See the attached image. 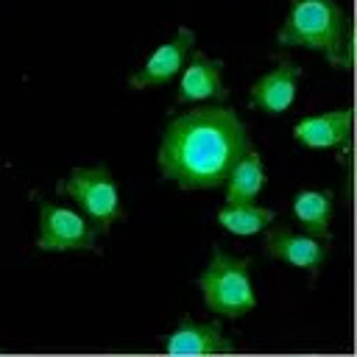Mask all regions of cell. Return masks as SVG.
<instances>
[{"label":"cell","instance_id":"6da1fadb","mask_svg":"<svg viewBox=\"0 0 357 357\" xmlns=\"http://www.w3.org/2000/svg\"><path fill=\"white\" fill-rule=\"evenodd\" d=\"M248 148V131L234 109H192L167 126L159 148V173L184 190H215L226 184Z\"/></svg>","mask_w":357,"mask_h":357},{"label":"cell","instance_id":"7a4b0ae2","mask_svg":"<svg viewBox=\"0 0 357 357\" xmlns=\"http://www.w3.org/2000/svg\"><path fill=\"white\" fill-rule=\"evenodd\" d=\"M276 39L287 47L321 50L337 70L354 61V28L337 0H293Z\"/></svg>","mask_w":357,"mask_h":357},{"label":"cell","instance_id":"3957f363","mask_svg":"<svg viewBox=\"0 0 357 357\" xmlns=\"http://www.w3.org/2000/svg\"><path fill=\"white\" fill-rule=\"evenodd\" d=\"M251 257H231L220 245L212 248V259L198 276V287L209 312L220 318H240L254 310V287H251Z\"/></svg>","mask_w":357,"mask_h":357},{"label":"cell","instance_id":"277c9868","mask_svg":"<svg viewBox=\"0 0 357 357\" xmlns=\"http://www.w3.org/2000/svg\"><path fill=\"white\" fill-rule=\"evenodd\" d=\"M61 195H70L84 218L89 223H95L98 231H109L114 220L123 218V206H120V195H117V181L114 176L103 167H73L70 176L64 181H59L56 187Z\"/></svg>","mask_w":357,"mask_h":357},{"label":"cell","instance_id":"5b68a950","mask_svg":"<svg viewBox=\"0 0 357 357\" xmlns=\"http://www.w3.org/2000/svg\"><path fill=\"white\" fill-rule=\"evenodd\" d=\"M98 229L73 209L42 201L39 204V237L36 245L42 251H86L95 248Z\"/></svg>","mask_w":357,"mask_h":357},{"label":"cell","instance_id":"8992f818","mask_svg":"<svg viewBox=\"0 0 357 357\" xmlns=\"http://www.w3.org/2000/svg\"><path fill=\"white\" fill-rule=\"evenodd\" d=\"M262 248L268 257L282 259L296 268H304L312 276H318V271L324 268V262L329 257V240H321L312 234H296L287 226H271L265 231Z\"/></svg>","mask_w":357,"mask_h":357},{"label":"cell","instance_id":"52a82bcc","mask_svg":"<svg viewBox=\"0 0 357 357\" xmlns=\"http://www.w3.org/2000/svg\"><path fill=\"white\" fill-rule=\"evenodd\" d=\"M192 42H195L192 31L190 28H178L165 45H159L148 56V61L134 75H128V86L131 89H148V86L170 84L178 75V70H184V59H187Z\"/></svg>","mask_w":357,"mask_h":357},{"label":"cell","instance_id":"ba28073f","mask_svg":"<svg viewBox=\"0 0 357 357\" xmlns=\"http://www.w3.org/2000/svg\"><path fill=\"white\" fill-rule=\"evenodd\" d=\"M301 67L290 59H276V67L268 70L259 81L251 84V106L265 114H282L296 100V84H298Z\"/></svg>","mask_w":357,"mask_h":357},{"label":"cell","instance_id":"9c48e42d","mask_svg":"<svg viewBox=\"0 0 357 357\" xmlns=\"http://www.w3.org/2000/svg\"><path fill=\"white\" fill-rule=\"evenodd\" d=\"M223 61L209 59L204 50H195L190 64L181 73L178 89H176V103H195V100H226L229 89L223 86Z\"/></svg>","mask_w":357,"mask_h":357},{"label":"cell","instance_id":"30bf717a","mask_svg":"<svg viewBox=\"0 0 357 357\" xmlns=\"http://www.w3.org/2000/svg\"><path fill=\"white\" fill-rule=\"evenodd\" d=\"M167 354H229L234 343L223 335L218 324H195L184 318L167 337Z\"/></svg>","mask_w":357,"mask_h":357},{"label":"cell","instance_id":"8fae6325","mask_svg":"<svg viewBox=\"0 0 357 357\" xmlns=\"http://www.w3.org/2000/svg\"><path fill=\"white\" fill-rule=\"evenodd\" d=\"M349 131H351V109L349 106L326 112V114L304 117L293 126V137L307 148H337V145L349 142Z\"/></svg>","mask_w":357,"mask_h":357},{"label":"cell","instance_id":"7c38bea8","mask_svg":"<svg viewBox=\"0 0 357 357\" xmlns=\"http://www.w3.org/2000/svg\"><path fill=\"white\" fill-rule=\"evenodd\" d=\"M293 215L304 226L307 234L321 237V240H332L329 223H332V215H335V195L329 190H301V192H296Z\"/></svg>","mask_w":357,"mask_h":357},{"label":"cell","instance_id":"4fadbf2b","mask_svg":"<svg viewBox=\"0 0 357 357\" xmlns=\"http://www.w3.org/2000/svg\"><path fill=\"white\" fill-rule=\"evenodd\" d=\"M262 184H265L262 159L254 148H248L226 178V204H254Z\"/></svg>","mask_w":357,"mask_h":357},{"label":"cell","instance_id":"5bb4252c","mask_svg":"<svg viewBox=\"0 0 357 357\" xmlns=\"http://www.w3.org/2000/svg\"><path fill=\"white\" fill-rule=\"evenodd\" d=\"M276 220V212L257 204H226L218 209V223L231 234H257Z\"/></svg>","mask_w":357,"mask_h":357}]
</instances>
